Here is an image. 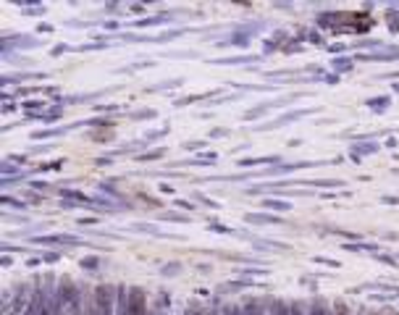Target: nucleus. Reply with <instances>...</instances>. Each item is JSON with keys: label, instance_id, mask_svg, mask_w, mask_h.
I'll return each instance as SVG.
<instances>
[{"label": "nucleus", "instance_id": "f257e3e1", "mask_svg": "<svg viewBox=\"0 0 399 315\" xmlns=\"http://www.w3.org/2000/svg\"><path fill=\"white\" fill-rule=\"evenodd\" d=\"M129 315H145V294L139 289L132 291V302H129Z\"/></svg>", "mask_w": 399, "mask_h": 315}]
</instances>
